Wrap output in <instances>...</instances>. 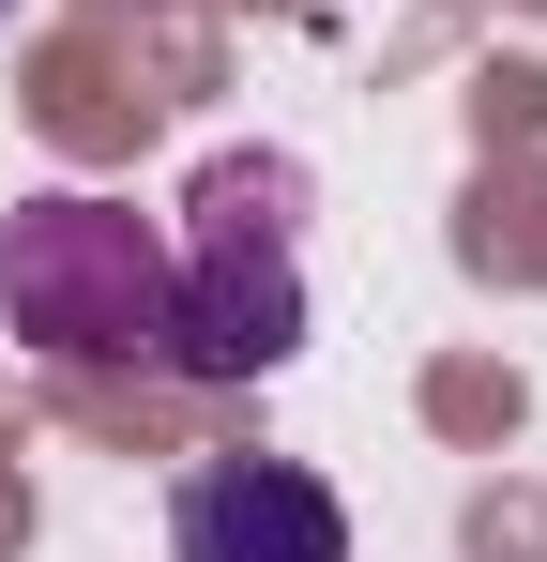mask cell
Listing matches in <instances>:
<instances>
[{
	"label": "cell",
	"mask_w": 547,
	"mask_h": 562,
	"mask_svg": "<svg viewBox=\"0 0 547 562\" xmlns=\"http://www.w3.org/2000/svg\"><path fill=\"white\" fill-rule=\"evenodd\" d=\"M182 213H198V274L168 289V366L274 380L304 350V168L289 153H213Z\"/></svg>",
	"instance_id": "cell-1"
},
{
	"label": "cell",
	"mask_w": 547,
	"mask_h": 562,
	"mask_svg": "<svg viewBox=\"0 0 547 562\" xmlns=\"http://www.w3.org/2000/svg\"><path fill=\"white\" fill-rule=\"evenodd\" d=\"M0 304L46 350H168V259L107 198H31L0 228Z\"/></svg>",
	"instance_id": "cell-2"
},
{
	"label": "cell",
	"mask_w": 547,
	"mask_h": 562,
	"mask_svg": "<svg viewBox=\"0 0 547 562\" xmlns=\"http://www.w3.org/2000/svg\"><path fill=\"white\" fill-rule=\"evenodd\" d=\"M168 562H350V502L304 457H198L168 486Z\"/></svg>",
	"instance_id": "cell-3"
},
{
	"label": "cell",
	"mask_w": 547,
	"mask_h": 562,
	"mask_svg": "<svg viewBox=\"0 0 547 562\" xmlns=\"http://www.w3.org/2000/svg\"><path fill=\"white\" fill-rule=\"evenodd\" d=\"M0 15H15V0H0Z\"/></svg>",
	"instance_id": "cell-4"
}]
</instances>
